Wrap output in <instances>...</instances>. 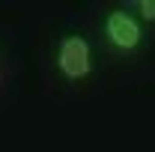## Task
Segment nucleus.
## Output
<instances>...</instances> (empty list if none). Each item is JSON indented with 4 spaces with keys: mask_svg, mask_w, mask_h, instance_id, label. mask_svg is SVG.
Masks as SVG:
<instances>
[{
    "mask_svg": "<svg viewBox=\"0 0 155 152\" xmlns=\"http://www.w3.org/2000/svg\"><path fill=\"white\" fill-rule=\"evenodd\" d=\"M57 69L66 81H84L93 72V45L81 33H69L57 42Z\"/></svg>",
    "mask_w": 155,
    "mask_h": 152,
    "instance_id": "nucleus-1",
    "label": "nucleus"
},
{
    "mask_svg": "<svg viewBox=\"0 0 155 152\" xmlns=\"http://www.w3.org/2000/svg\"><path fill=\"white\" fill-rule=\"evenodd\" d=\"M104 39L116 51H134L143 42V27L128 9H110L104 15Z\"/></svg>",
    "mask_w": 155,
    "mask_h": 152,
    "instance_id": "nucleus-2",
    "label": "nucleus"
},
{
    "mask_svg": "<svg viewBox=\"0 0 155 152\" xmlns=\"http://www.w3.org/2000/svg\"><path fill=\"white\" fill-rule=\"evenodd\" d=\"M131 6L140 12L143 21H155V0H137V3H131Z\"/></svg>",
    "mask_w": 155,
    "mask_h": 152,
    "instance_id": "nucleus-3",
    "label": "nucleus"
}]
</instances>
